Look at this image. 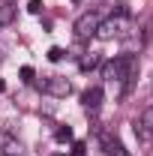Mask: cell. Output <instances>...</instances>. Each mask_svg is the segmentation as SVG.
I'll return each mask as SVG.
<instances>
[{"label": "cell", "mask_w": 153, "mask_h": 156, "mask_svg": "<svg viewBox=\"0 0 153 156\" xmlns=\"http://www.w3.org/2000/svg\"><path fill=\"white\" fill-rule=\"evenodd\" d=\"M135 72V57L132 54H120V57L108 60L102 66V78L105 81H129Z\"/></svg>", "instance_id": "1"}, {"label": "cell", "mask_w": 153, "mask_h": 156, "mask_svg": "<svg viewBox=\"0 0 153 156\" xmlns=\"http://www.w3.org/2000/svg\"><path fill=\"white\" fill-rule=\"evenodd\" d=\"M126 30H129L126 15H111L108 21H99L96 36H99V39H120V36H126Z\"/></svg>", "instance_id": "2"}, {"label": "cell", "mask_w": 153, "mask_h": 156, "mask_svg": "<svg viewBox=\"0 0 153 156\" xmlns=\"http://www.w3.org/2000/svg\"><path fill=\"white\" fill-rule=\"evenodd\" d=\"M99 12L96 9H87V12H81L75 18V36L78 39H90V36H96V30H99Z\"/></svg>", "instance_id": "3"}, {"label": "cell", "mask_w": 153, "mask_h": 156, "mask_svg": "<svg viewBox=\"0 0 153 156\" xmlns=\"http://www.w3.org/2000/svg\"><path fill=\"white\" fill-rule=\"evenodd\" d=\"M42 90H45V93H51V96H57V99H63V96H69V93H72V84H69L63 75H51V78H45V81H42Z\"/></svg>", "instance_id": "4"}, {"label": "cell", "mask_w": 153, "mask_h": 156, "mask_svg": "<svg viewBox=\"0 0 153 156\" xmlns=\"http://www.w3.org/2000/svg\"><path fill=\"white\" fill-rule=\"evenodd\" d=\"M99 144H102V150L108 156H129L126 147H123V141L117 135H111V132H99Z\"/></svg>", "instance_id": "5"}, {"label": "cell", "mask_w": 153, "mask_h": 156, "mask_svg": "<svg viewBox=\"0 0 153 156\" xmlns=\"http://www.w3.org/2000/svg\"><path fill=\"white\" fill-rule=\"evenodd\" d=\"M0 153L3 156H21V141L12 132H6V129H0Z\"/></svg>", "instance_id": "6"}, {"label": "cell", "mask_w": 153, "mask_h": 156, "mask_svg": "<svg viewBox=\"0 0 153 156\" xmlns=\"http://www.w3.org/2000/svg\"><path fill=\"white\" fill-rule=\"evenodd\" d=\"M81 102H84L87 111H99V105H102V87H90V90H84Z\"/></svg>", "instance_id": "7"}, {"label": "cell", "mask_w": 153, "mask_h": 156, "mask_svg": "<svg viewBox=\"0 0 153 156\" xmlns=\"http://www.w3.org/2000/svg\"><path fill=\"white\" fill-rule=\"evenodd\" d=\"M135 132H141V135H153V105H147V108L141 111V120H138Z\"/></svg>", "instance_id": "8"}, {"label": "cell", "mask_w": 153, "mask_h": 156, "mask_svg": "<svg viewBox=\"0 0 153 156\" xmlns=\"http://www.w3.org/2000/svg\"><path fill=\"white\" fill-rule=\"evenodd\" d=\"M12 18H15V6L6 0L3 6H0V27H6V24H12Z\"/></svg>", "instance_id": "9"}, {"label": "cell", "mask_w": 153, "mask_h": 156, "mask_svg": "<svg viewBox=\"0 0 153 156\" xmlns=\"http://www.w3.org/2000/svg\"><path fill=\"white\" fill-rule=\"evenodd\" d=\"M93 66H99V57L96 54H87V57H81V69L87 72V69H93Z\"/></svg>", "instance_id": "10"}, {"label": "cell", "mask_w": 153, "mask_h": 156, "mask_svg": "<svg viewBox=\"0 0 153 156\" xmlns=\"http://www.w3.org/2000/svg\"><path fill=\"white\" fill-rule=\"evenodd\" d=\"M63 54H66V51H63V48H57V45H54V48H48V60H51V63L63 60Z\"/></svg>", "instance_id": "11"}, {"label": "cell", "mask_w": 153, "mask_h": 156, "mask_svg": "<svg viewBox=\"0 0 153 156\" xmlns=\"http://www.w3.org/2000/svg\"><path fill=\"white\" fill-rule=\"evenodd\" d=\"M54 138H57V141H69V138H72V129H69V126H63V129L54 132Z\"/></svg>", "instance_id": "12"}, {"label": "cell", "mask_w": 153, "mask_h": 156, "mask_svg": "<svg viewBox=\"0 0 153 156\" xmlns=\"http://www.w3.org/2000/svg\"><path fill=\"white\" fill-rule=\"evenodd\" d=\"M27 12L39 15V12H42V0H30V3H27Z\"/></svg>", "instance_id": "13"}, {"label": "cell", "mask_w": 153, "mask_h": 156, "mask_svg": "<svg viewBox=\"0 0 153 156\" xmlns=\"http://www.w3.org/2000/svg\"><path fill=\"white\" fill-rule=\"evenodd\" d=\"M21 78L24 81H33V66H21Z\"/></svg>", "instance_id": "14"}, {"label": "cell", "mask_w": 153, "mask_h": 156, "mask_svg": "<svg viewBox=\"0 0 153 156\" xmlns=\"http://www.w3.org/2000/svg\"><path fill=\"white\" fill-rule=\"evenodd\" d=\"M72 156H84V144H81V141H78L75 147H72Z\"/></svg>", "instance_id": "15"}, {"label": "cell", "mask_w": 153, "mask_h": 156, "mask_svg": "<svg viewBox=\"0 0 153 156\" xmlns=\"http://www.w3.org/2000/svg\"><path fill=\"white\" fill-rule=\"evenodd\" d=\"M9 3H12V0H9Z\"/></svg>", "instance_id": "16"}]
</instances>
